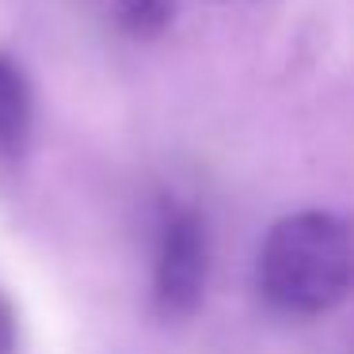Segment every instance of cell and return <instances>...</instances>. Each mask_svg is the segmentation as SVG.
I'll list each match as a JSON object with an SVG mask.
<instances>
[{
    "label": "cell",
    "mask_w": 354,
    "mask_h": 354,
    "mask_svg": "<svg viewBox=\"0 0 354 354\" xmlns=\"http://www.w3.org/2000/svg\"><path fill=\"white\" fill-rule=\"evenodd\" d=\"M259 290L286 316H324L354 290V229L331 209H297L259 248Z\"/></svg>",
    "instance_id": "obj_1"
},
{
    "label": "cell",
    "mask_w": 354,
    "mask_h": 354,
    "mask_svg": "<svg viewBox=\"0 0 354 354\" xmlns=\"http://www.w3.org/2000/svg\"><path fill=\"white\" fill-rule=\"evenodd\" d=\"M209 286V232L202 214L171 209L156 236L153 305L164 320H187L198 313Z\"/></svg>",
    "instance_id": "obj_2"
},
{
    "label": "cell",
    "mask_w": 354,
    "mask_h": 354,
    "mask_svg": "<svg viewBox=\"0 0 354 354\" xmlns=\"http://www.w3.org/2000/svg\"><path fill=\"white\" fill-rule=\"evenodd\" d=\"M31 118H35V100L27 73L12 62L8 54H0V153L19 156L31 138Z\"/></svg>",
    "instance_id": "obj_3"
},
{
    "label": "cell",
    "mask_w": 354,
    "mask_h": 354,
    "mask_svg": "<svg viewBox=\"0 0 354 354\" xmlns=\"http://www.w3.org/2000/svg\"><path fill=\"white\" fill-rule=\"evenodd\" d=\"M179 0H115V24L133 39H156L171 27Z\"/></svg>",
    "instance_id": "obj_4"
},
{
    "label": "cell",
    "mask_w": 354,
    "mask_h": 354,
    "mask_svg": "<svg viewBox=\"0 0 354 354\" xmlns=\"http://www.w3.org/2000/svg\"><path fill=\"white\" fill-rule=\"evenodd\" d=\"M16 308H12L8 293L0 290V354H16Z\"/></svg>",
    "instance_id": "obj_5"
}]
</instances>
